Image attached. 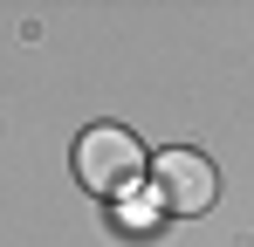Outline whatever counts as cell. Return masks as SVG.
Instances as JSON below:
<instances>
[{
	"label": "cell",
	"mask_w": 254,
	"mask_h": 247,
	"mask_svg": "<svg viewBox=\"0 0 254 247\" xmlns=\"http://www.w3.org/2000/svg\"><path fill=\"white\" fill-rule=\"evenodd\" d=\"M76 179L103 199H124L144 185V144L130 137L124 124H89L83 144H76Z\"/></svg>",
	"instance_id": "1"
},
{
	"label": "cell",
	"mask_w": 254,
	"mask_h": 247,
	"mask_svg": "<svg viewBox=\"0 0 254 247\" xmlns=\"http://www.w3.org/2000/svg\"><path fill=\"white\" fill-rule=\"evenodd\" d=\"M213 192H220V179H213V165L199 151H158L151 158V199L165 206V213H206Z\"/></svg>",
	"instance_id": "2"
},
{
	"label": "cell",
	"mask_w": 254,
	"mask_h": 247,
	"mask_svg": "<svg viewBox=\"0 0 254 247\" xmlns=\"http://www.w3.org/2000/svg\"><path fill=\"white\" fill-rule=\"evenodd\" d=\"M151 213H158V199H124V220H130V227H151Z\"/></svg>",
	"instance_id": "3"
}]
</instances>
